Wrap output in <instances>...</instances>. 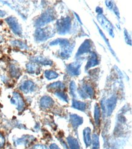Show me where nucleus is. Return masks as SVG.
<instances>
[{"label": "nucleus", "mask_w": 132, "mask_h": 149, "mask_svg": "<svg viewBox=\"0 0 132 149\" xmlns=\"http://www.w3.org/2000/svg\"><path fill=\"white\" fill-rule=\"evenodd\" d=\"M74 14H75V16H76L77 17V19H78V20H79V22L81 23V24H82V22H81V20L80 19V18H79V16L77 14H75V13H74Z\"/></svg>", "instance_id": "40"}, {"label": "nucleus", "mask_w": 132, "mask_h": 149, "mask_svg": "<svg viewBox=\"0 0 132 149\" xmlns=\"http://www.w3.org/2000/svg\"><path fill=\"white\" fill-rule=\"evenodd\" d=\"M99 64V61L98 59V57L95 52H92L91 53L90 57L89 58L88 60L86 63V65L85 66V70H87L90 69V68L95 67L97 65Z\"/></svg>", "instance_id": "13"}, {"label": "nucleus", "mask_w": 132, "mask_h": 149, "mask_svg": "<svg viewBox=\"0 0 132 149\" xmlns=\"http://www.w3.org/2000/svg\"><path fill=\"white\" fill-rule=\"evenodd\" d=\"M95 24L96 25V26H97V29H98V30H99V33L100 34V35L102 36V38L104 39V40H105V43H106V44L107 45V46H108V47H109V49L110 50V52H111V53H112V54L116 58V59H117V61H119L118 60V59H117V56H116V54H115V53L114 52V51L113 50V49L111 48V45H110V43H109V39L106 38V37L105 36V34H104V33L102 31V30L100 29V28H99V27L97 26V24H96V23H95Z\"/></svg>", "instance_id": "26"}, {"label": "nucleus", "mask_w": 132, "mask_h": 149, "mask_svg": "<svg viewBox=\"0 0 132 149\" xmlns=\"http://www.w3.org/2000/svg\"><path fill=\"white\" fill-rule=\"evenodd\" d=\"M67 142L70 149H80V146L77 140L73 136H68L66 138Z\"/></svg>", "instance_id": "23"}, {"label": "nucleus", "mask_w": 132, "mask_h": 149, "mask_svg": "<svg viewBox=\"0 0 132 149\" xmlns=\"http://www.w3.org/2000/svg\"><path fill=\"white\" fill-rule=\"evenodd\" d=\"M6 22H7L12 32L18 36H21L22 34V28L15 17H9L6 18Z\"/></svg>", "instance_id": "4"}, {"label": "nucleus", "mask_w": 132, "mask_h": 149, "mask_svg": "<svg viewBox=\"0 0 132 149\" xmlns=\"http://www.w3.org/2000/svg\"><path fill=\"white\" fill-rule=\"evenodd\" d=\"M98 22L100 23L102 26H103L109 32L110 36L112 37H115L114 34V27L110 22L103 15H98L97 17Z\"/></svg>", "instance_id": "5"}, {"label": "nucleus", "mask_w": 132, "mask_h": 149, "mask_svg": "<svg viewBox=\"0 0 132 149\" xmlns=\"http://www.w3.org/2000/svg\"><path fill=\"white\" fill-rule=\"evenodd\" d=\"M105 4L110 9H113V6L115 5L111 1H105Z\"/></svg>", "instance_id": "36"}, {"label": "nucleus", "mask_w": 132, "mask_h": 149, "mask_svg": "<svg viewBox=\"0 0 132 149\" xmlns=\"http://www.w3.org/2000/svg\"><path fill=\"white\" fill-rule=\"evenodd\" d=\"M117 103V98L115 95H112L107 100L105 101V113L108 116H111L114 111Z\"/></svg>", "instance_id": "7"}, {"label": "nucleus", "mask_w": 132, "mask_h": 149, "mask_svg": "<svg viewBox=\"0 0 132 149\" xmlns=\"http://www.w3.org/2000/svg\"><path fill=\"white\" fill-rule=\"evenodd\" d=\"M96 12L99 15H102V12H103V9L100 7H97L96 9Z\"/></svg>", "instance_id": "37"}, {"label": "nucleus", "mask_w": 132, "mask_h": 149, "mask_svg": "<svg viewBox=\"0 0 132 149\" xmlns=\"http://www.w3.org/2000/svg\"><path fill=\"white\" fill-rule=\"evenodd\" d=\"M71 28V19L70 17H63L57 21L56 31L58 34L65 35L70 31Z\"/></svg>", "instance_id": "3"}, {"label": "nucleus", "mask_w": 132, "mask_h": 149, "mask_svg": "<svg viewBox=\"0 0 132 149\" xmlns=\"http://www.w3.org/2000/svg\"><path fill=\"white\" fill-rule=\"evenodd\" d=\"M55 20V14L53 9H49L44 12L35 22V26L37 28H42L46 24Z\"/></svg>", "instance_id": "2"}, {"label": "nucleus", "mask_w": 132, "mask_h": 149, "mask_svg": "<svg viewBox=\"0 0 132 149\" xmlns=\"http://www.w3.org/2000/svg\"><path fill=\"white\" fill-rule=\"evenodd\" d=\"M70 42L66 39H57L53 40L49 43V45L51 46H55L59 45L61 47V48L67 47L68 45H70Z\"/></svg>", "instance_id": "21"}, {"label": "nucleus", "mask_w": 132, "mask_h": 149, "mask_svg": "<svg viewBox=\"0 0 132 149\" xmlns=\"http://www.w3.org/2000/svg\"><path fill=\"white\" fill-rule=\"evenodd\" d=\"M35 89V85L34 83L30 80L25 81L20 86V89L26 94L33 92Z\"/></svg>", "instance_id": "11"}, {"label": "nucleus", "mask_w": 132, "mask_h": 149, "mask_svg": "<svg viewBox=\"0 0 132 149\" xmlns=\"http://www.w3.org/2000/svg\"><path fill=\"white\" fill-rule=\"evenodd\" d=\"M12 44L14 47H18L20 49H27L28 45L24 42L20 40H14L12 42Z\"/></svg>", "instance_id": "30"}, {"label": "nucleus", "mask_w": 132, "mask_h": 149, "mask_svg": "<svg viewBox=\"0 0 132 149\" xmlns=\"http://www.w3.org/2000/svg\"><path fill=\"white\" fill-rule=\"evenodd\" d=\"M72 107L74 109H76L81 111H85L86 109V104L83 102L74 100H73Z\"/></svg>", "instance_id": "24"}, {"label": "nucleus", "mask_w": 132, "mask_h": 149, "mask_svg": "<svg viewBox=\"0 0 132 149\" xmlns=\"http://www.w3.org/2000/svg\"><path fill=\"white\" fill-rule=\"evenodd\" d=\"M91 128L89 127L85 128L83 131L84 140L86 147H88L91 145Z\"/></svg>", "instance_id": "16"}, {"label": "nucleus", "mask_w": 132, "mask_h": 149, "mask_svg": "<svg viewBox=\"0 0 132 149\" xmlns=\"http://www.w3.org/2000/svg\"><path fill=\"white\" fill-rule=\"evenodd\" d=\"M35 138L32 136L24 135L21 138L17 139L15 141V145L17 146H22L24 147H28L35 141Z\"/></svg>", "instance_id": "10"}, {"label": "nucleus", "mask_w": 132, "mask_h": 149, "mask_svg": "<svg viewBox=\"0 0 132 149\" xmlns=\"http://www.w3.org/2000/svg\"><path fill=\"white\" fill-rule=\"evenodd\" d=\"M32 149H49V148L45 145L38 144V145H35V146H34Z\"/></svg>", "instance_id": "35"}, {"label": "nucleus", "mask_w": 132, "mask_h": 149, "mask_svg": "<svg viewBox=\"0 0 132 149\" xmlns=\"http://www.w3.org/2000/svg\"><path fill=\"white\" fill-rule=\"evenodd\" d=\"M92 48V42L90 39L85 40L79 48L76 53V57L80 56L81 55L91 52Z\"/></svg>", "instance_id": "9"}, {"label": "nucleus", "mask_w": 132, "mask_h": 149, "mask_svg": "<svg viewBox=\"0 0 132 149\" xmlns=\"http://www.w3.org/2000/svg\"><path fill=\"white\" fill-rule=\"evenodd\" d=\"M77 92H78V93H79V95H80V97H81V98H82L83 99H86V98H88V96H87V95L86 94V93L84 91V90L82 89H79L78 91H77Z\"/></svg>", "instance_id": "33"}, {"label": "nucleus", "mask_w": 132, "mask_h": 149, "mask_svg": "<svg viewBox=\"0 0 132 149\" xmlns=\"http://www.w3.org/2000/svg\"><path fill=\"white\" fill-rule=\"evenodd\" d=\"M54 100L53 99L49 96L45 95L41 97L40 101V106L43 109H49L51 108L54 105Z\"/></svg>", "instance_id": "14"}, {"label": "nucleus", "mask_w": 132, "mask_h": 149, "mask_svg": "<svg viewBox=\"0 0 132 149\" xmlns=\"http://www.w3.org/2000/svg\"><path fill=\"white\" fill-rule=\"evenodd\" d=\"M82 89L86 93V94L88 98H93L95 97V91H94V89L92 86L88 84H85L83 85Z\"/></svg>", "instance_id": "22"}, {"label": "nucleus", "mask_w": 132, "mask_h": 149, "mask_svg": "<svg viewBox=\"0 0 132 149\" xmlns=\"http://www.w3.org/2000/svg\"><path fill=\"white\" fill-rule=\"evenodd\" d=\"M45 76L48 79L51 80L57 78L59 77V74L56 72H54L53 70H48L45 72Z\"/></svg>", "instance_id": "28"}, {"label": "nucleus", "mask_w": 132, "mask_h": 149, "mask_svg": "<svg viewBox=\"0 0 132 149\" xmlns=\"http://www.w3.org/2000/svg\"><path fill=\"white\" fill-rule=\"evenodd\" d=\"M3 40H4V39H3V37L2 36H0V43H1V42H3Z\"/></svg>", "instance_id": "41"}, {"label": "nucleus", "mask_w": 132, "mask_h": 149, "mask_svg": "<svg viewBox=\"0 0 132 149\" xmlns=\"http://www.w3.org/2000/svg\"><path fill=\"white\" fill-rule=\"evenodd\" d=\"M70 120L71 125L74 129H77L80 125L83 123V118L77 114H71L70 116Z\"/></svg>", "instance_id": "12"}, {"label": "nucleus", "mask_w": 132, "mask_h": 149, "mask_svg": "<svg viewBox=\"0 0 132 149\" xmlns=\"http://www.w3.org/2000/svg\"><path fill=\"white\" fill-rule=\"evenodd\" d=\"M5 144V138L4 136L0 133V148H1Z\"/></svg>", "instance_id": "34"}, {"label": "nucleus", "mask_w": 132, "mask_h": 149, "mask_svg": "<svg viewBox=\"0 0 132 149\" xmlns=\"http://www.w3.org/2000/svg\"><path fill=\"white\" fill-rule=\"evenodd\" d=\"M47 88L48 90L50 91H62V90H64L65 89V85L64 83H63L61 81H57L54 82L53 83L50 84L48 87Z\"/></svg>", "instance_id": "19"}, {"label": "nucleus", "mask_w": 132, "mask_h": 149, "mask_svg": "<svg viewBox=\"0 0 132 149\" xmlns=\"http://www.w3.org/2000/svg\"><path fill=\"white\" fill-rule=\"evenodd\" d=\"M70 94L73 97H75L76 96V91H77V86L76 84L74 81H72L70 83Z\"/></svg>", "instance_id": "31"}, {"label": "nucleus", "mask_w": 132, "mask_h": 149, "mask_svg": "<svg viewBox=\"0 0 132 149\" xmlns=\"http://www.w3.org/2000/svg\"><path fill=\"white\" fill-rule=\"evenodd\" d=\"M9 73L10 76L15 78H18L21 75V72L20 69L14 64H11L10 65Z\"/></svg>", "instance_id": "20"}, {"label": "nucleus", "mask_w": 132, "mask_h": 149, "mask_svg": "<svg viewBox=\"0 0 132 149\" xmlns=\"http://www.w3.org/2000/svg\"><path fill=\"white\" fill-rule=\"evenodd\" d=\"M81 63L79 62H74L66 66V72L72 77H77L80 74Z\"/></svg>", "instance_id": "8"}, {"label": "nucleus", "mask_w": 132, "mask_h": 149, "mask_svg": "<svg viewBox=\"0 0 132 149\" xmlns=\"http://www.w3.org/2000/svg\"><path fill=\"white\" fill-rule=\"evenodd\" d=\"M6 13L4 11L0 10V17H4L6 15Z\"/></svg>", "instance_id": "39"}, {"label": "nucleus", "mask_w": 132, "mask_h": 149, "mask_svg": "<svg viewBox=\"0 0 132 149\" xmlns=\"http://www.w3.org/2000/svg\"><path fill=\"white\" fill-rule=\"evenodd\" d=\"M55 95L57 97H59L61 100L64 101L65 102H66V103H68V95H66V94H65L64 92H63V91H57L55 93Z\"/></svg>", "instance_id": "29"}, {"label": "nucleus", "mask_w": 132, "mask_h": 149, "mask_svg": "<svg viewBox=\"0 0 132 149\" xmlns=\"http://www.w3.org/2000/svg\"><path fill=\"white\" fill-rule=\"evenodd\" d=\"M10 103L15 105L17 109L19 111H22L25 108V102L21 95L17 92H13V96L10 99Z\"/></svg>", "instance_id": "6"}, {"label": "nucleus", "mask_w": 132, "mask_h": 149, "mask_svg": "<svg viewBox=\"0 0 132 149\" xmlns=\"http://www.w3.org/2000/svg\"><path fill=\"white\" fill-rule=\"evenodd\" d=\"M124 38H125V40L126 42V43L127 44L131 45V37L129 34V33L127 32V31L126 29H124Z\"/></svg>", "instance_id": "32"}, {"label": "nucleus", "mask_w": 132, "mask_h": 149, "mask_svg": "<svg viewBox=\"0 0 132 149\" xmlns=\"http://www.w3.org/2000/svg\"><path fill=\"white\" fill-rule=\"evenodd\" d=\"M54 31L49 27L38 28L34 33V39L37 42H45L54 36Z\"/></svg>", "instance_id": "1"}, {"label": "nucleus", "mask_w": 132, "mask_h": 149, "mask_svg": "<svg viewBox=\"0 0 132 149\" xmlns=\"http://www.w3.org/2000/svg\"><path fill=\"white\" fill-rule=\"evenodd\" d=\"M32 63L43 65H52L53 63L51 60L42 56H36L32 59Z\"/></svg>", "instance_id": "15"}, {"label": "nucleus", "mask_w": 132, "mask_h": 149, "mask_svg": "<svg viewBox=\"0 0 132 149\" xmlns=\"http://www.w3.org/2000/svg\"><path fill=\"white\" fill-rule=\"evenodd\" d=\"M50 149H60L59 147L55 144H53L50 146Z\"/></svg>", "instance_id": "38"}, {"label": "nucleus", "mask_w": 132, "mask_h": 149, "mask_svg": "<svg viewBox=\"0 0 132 149\" xmlns=\"http://www.w3.org/2000/svg\"><path fill=\"white\" fill-rule=\"evenodd\" d=\"M91 144H92V149H99V147H100L99 138V136L96 133L93 134L92 136Z\"/></svg>", "instance_id": "27"}, {"label": "nucleus", "mask_w": 132, "mask_h": 149, "mask_svg": "<svg viewBox=\"0 0 132 149\" xmlns=\"http://www.w3.org/2000/svg\"><path fill=\"white\" fill-rule=\"evenodd\" d=\"M26 69L30 74H39L40 73V67L36 63H29L26 64Z\"/></svg>", "instance_id": "18"}, {"label": "nucleus", "mask_w": 132, "mask_h": 149, "mask_svg": "<svg viewBox=\"0 0 132 149\" xmlns=\"http://www.w3.org/2000/svg\"><path fill=\"white\" fill-rule=\"evenodd\" d=\"M94 121L96 124L97 126H99L100 125V109L98 105V104H96L94 106Z\"/></svg>", "instance_id": "25"}, {"label": "nucleus", "mask_w": 132, "mask_h": 149, "mask_svg": "<svg viewBox=\"0 0 132 149\" xmlns=\"http://www.w3.org/2000/svg\"><path fill=\"white\" fill-rule=\"evenodd\" d=\"M73 49V47L70 44L67 47L61 48V51L60 53V57L64 59H68L71 56L72 51Z\"/></svg>", "instance_id": "17"}]
</instances>
